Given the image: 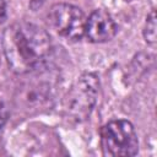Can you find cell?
Here are the masks:
<instances>
[{"label":"cell","mask_w":157,"mask_h":157,"mask_svg":"<svg viewBox=\"0 0 157 157\" xmlns=\"http://www.w3.org/2000/svg\"><path fill=\"white\" fill-rule=\"evenodd\" d=\"M5 15H6V5H5V1L4 0H0V20L1 21L5 18Z\"/></svg>","instance_id":"cell-8"},{"label":"cell","mask_w":157,"mask_h":157,"mask_svg":"<svg viewBox=\"0 0 157 157\" xmlns=\"http://www.w3.org/2000/svg\"><path fill=\"white\" fill-rule=\"evenodd\" d=\"M52 27L67 40H80L85 34L86 17L83 12L70 4L54 5L48 15Z\"/></svg>","instance_id":"cell-4"},{"label":"cell","mask_w":157,"mask_h":157,"mask_svg":"<svg viewBox=\"0 0 157 157\" xmlns=\"http://www.w3.org/2000/svg\"><path fill=\"white\" fill-rule=\"evenodd\" d=\"M117 33V25L110 16L103 9L94 10L88 18H86L85 34L93 43H103L110 40Z\"/></svg>","instance_id":"cell-5"},{"label":"cell","mask_w":157,"mask_h":157,"mask_svg":"<svg viewBox=\"0 0 157 157\" xmlns=\"http://www.w3.org/2000/svg\"><path fill=\"white\" fill-rule=\"evenodd\" d=\"M2 48L10 69L16 74H28L47 61L53 45L45 29L21 21L4 31Z\"/></svg>","instance_id":"cell-1"},{"label":"cell","mask_w":157,"mask_h":157,"mask_svg":"<svg viewBox=\"0 0 157 157\" xmlns=\"http://www.w3.org/2000/svg\"><path fill=\"white\" fill-rule=\"evenodd\" d=\"M144 37H145V40L147 43L155 44V42H156V15H155V10H152L146 18V23H145V28H144Z\"/></svg>","instance_id":"cell-6"},{"label":"cell","mask_w":157,"mask_h":157,"mask_svg":"<svg viewBox=\"0 0 157 157\" xmlns=\"http://www.w3.org/2000/svg\"><path fill=\"white\" fill-rule=\"evenodd\" d=\"M44 1H45V0H31V7H32L33 10H36V9L40 7Z\"/></svg>","instance_id":"cell-9"},{"label":"cell","mask_w":157,"mask_h":157,"mask_svg":"<svg viewBox=\"0 0 157 157\" xmlns=\"http://www.w3.org/2000/svg\"><path fill=\"white\" fill-rule=\"evenodd\" d=\"M99 82L96 75L85 74L72 85L64 98V110L75 120L86 119L97 101Z\"/></svg>","instance_id":"cell-3"},{"label":"cell","mask_w":157,"mask_h":157,"mask_svg":"<svg viewBox=\"0 0 157 157\" xmlns=\"http://www.w3.org/2000/svg\"><path fill=\"white\" fill-rule=\"evenodd\" d=\"M6 119H7V110H6L5 105L0 102V130H1V128L4 126Z\"/></svg>","instance_id":"cell-7"},{"label":"cell","mask_w":157,"mask_h":157,"mask_svg":"<svg viewBox=\"0 0 157 157\" xmlns=\"http://www.w3.org/2000/svg\"><path fill=\"white\" fill-rule=\"evenodd\" d=\"M121 1H125V2H129L130 0H121Z\"/></svg>","instance_id":"cell-10"},{"label":"cell","mask_w":157,"mask_h":157,"mask_svg":"<svg viewBox=\"0 0 157 157\" xmlns=\"http://www.w3.org/2000/svg\"><path fill=\"white\" fill-rule=\"evenodd\" d=\"M103 153L112 157L134 156L139 151L137 135L130 121L117 119L107 123L101 131Z\"/></svg>","instance_id":"cell-2"}]
</instances>
